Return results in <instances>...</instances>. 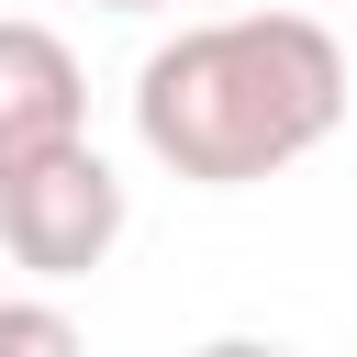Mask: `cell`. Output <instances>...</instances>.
Listing matches in <instances>:
<instances>
[{
	"label": "cell",
	"instance_id": "cell-1",
	"mask_svg": "<svg viewBox=\"0 0 357 357\" xmlns=\"http://www.w3.org/2000/svg\"><path fill=\"white\" fill-rule=\"evenodd\" d=\"M357 100L346 45L312 11H223L134 67V134L190 190H257L301 167Z\"/></svg>",
	"mask_w": 357,
	"mask_h": 357
},
{
	"label": "cell",
	"instance_id": "cell-2",
	"mask_svg": "<svg viewBox=\"0 0 357 357\" xmlns=\"http://www.w3.org/2000/svg\"><path fill=\"white\" fill-rule=\"evenodd\" d=\"M112 245H123V178H112V156H100L89 134L0 167V257H11L22 279L67 290V279H89Z\"/></svg>",
	"mask_w": 357,
	"mask_h": 357
},
{
	"label": "cell",
	"instance_id": "cell-3",
	"mask_svg": "<svg viewBox=\"0 0 357 357\" xmlns=\"http://www.w3.org/2000/svg\"><path fill=\"white\" fill-rule=\"evenodd\" d=\"M67 134H89V78H78L67 33L0 11V167L45 156V145H67Z\"/></svg>",
	"mask_w": 357,
	"mask_h": 357
},
{
	"label": "cell",
	"instance_id": "cell-4",
	"mask_svg": "<svg viewBox=\"0 0 357 357\" xmlns=\"http://www.w3.org/2000/svg\"><path fill=\"white\" fill-rule=\"evenodd\" d=\"M67 357L78 346V312H56V301H0V357Z\"/></svg>",
	"mask_w": 357,
	"mask_h": 357
},
{
	"label": "cell",
	"instance_id": "cell-5",
	"mask_svg": "<svg viewBox=\"0 0 357 357\" xmlns=\"http://www.w3.org/2000/svg\"><path fill=\"white\" fill-rule=\"evenodd\" d=\"M100 11H167V0H100Z\"/></svg>",
	"mask_w": 357,
	"mask_h": 357
}]
</instances>
